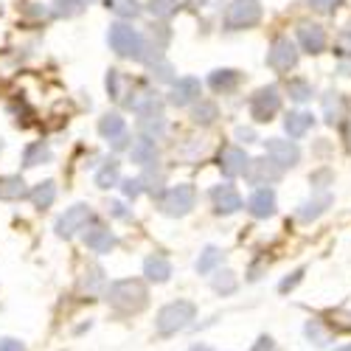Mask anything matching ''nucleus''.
Segmentation results:
<instances>
[{
  "instance_id": "21",
  "label": "nucleus",
  "mask_w": 351,
  "mask_h": 351,
  "mask_svg": "<svg viewBox=\"0 0 351 351\" xmlns=\"http://www.w3.org/2000/svg\"><path fill=\"white\" fill-rule=\"evenodd\" d=\"M242 82V73L239 71H230V68H219L208 76V84L214 87L217 93H230V90H237V84Z\"/></svg>"
},
{
  "instance_id": "38",
  "label": "nucleus",
  "mask_w": 351,
  "mask_h": 351,
  "mask_svg": "<svg viewBox=\"0 0 351 351\" xmlns=\"http://www.w3.org/2000/svg\"><path fill=\"white\" fill-rule=\"evenodd\" d=\"M178 9H180L178 0H152V3H149V12H152L155 17H163V20L171 17Z\"/></svg>"
},
{
  "instance_id": "45",
  "label": "nucleus",
  "mask_w": 351,
  "mask_h": 351,
  "mask_svg": "<svg viewBox=\"0 0 351 351\" xmlns=\"http://www.w3.org/2000/svg\"><path fill=\"white\" fill-rule=\"evenodd\" d=\"M155 73H158V79H160V82H171V84H174V79H171V65H169V62H163V60H160V62H158V68H155Z\"/></svg>"
},
{
  "instance_id": "13",
  "label": "nucleus",
  "mask_w": 351,
  "mask_h": 351,
  "mask_svg": "<svg viewBox=\"0 0 351 351\" xmlns=\"http://www.w3.org/2000/svg\"><path fill=\"white\" fill-rule=\"evenodd\" d=\"M211 202H214V211L222 214V217H230V214H237L242 208V197L239 191L233 189V186H214L211 191Z\"/></svg>"
},
{
  "instance_id": "30",
  "label": "nucleus",
  "mask_w": 351,
  "mask_h": 351,
  "mask_svg": "<svg viewBox=\"0 0 351 351\" xmlns=\"http://www.w3.org/2000/svg\"><path fill=\"white\" fill-rule=\"evenodd\" d=\"M191 119L197 124H214L219 119V110H217L214 101H197L194 110H191Z\"/></svg>"
},
{
  "instance_id": "28",
  "label": "nucleus",
  "mask_w": 351,
  "mask_h": 351,
  "mask_svg": "<svg viewBox=\"0 0 351 351\" xmlns=\"http://www.w3.org/2000/svg\"><path fill=\"white\" fill-rule=\"evenodd\" d=\"M222 261V250L219 247H214V245H208L206 250L199 253V258H197V273H211V270H217V265Z\"/></svg>"
},
{
  "instance_id": "32",
  "label": "nucleus",
  "mask_w": 351,
  "mask_h": 351,
  "mask_svg": "<svg viewBox=\"0 0 351 351\" xmlns=\"http://www.w3.org/2000/svg\"><path fill=\"white\" fill-rule=\"evenodd\" d=\"M32 199H34V206H37V208H48L51 202L56 199V183H53V180L40 183V186L32 191Z\"/></svg>"
},
{
  "instance_id": "11",
  "label": "nucleus",
  "mask_w": 351,
  "mask_h": 351,
  "mask_svg": "<svg viewBox=\"0 0 351 351\" xmlns=\"http://www.w3.org/2000/svg\"><path fill=\"white\" fill-rule=\"evenodd\" d=\"M281 174H284V169L265 155V158H258V160H250L247 180L253 186H270V183H278L281 180Z\"/></svg>"
},
{
  "instance_id": "2",
  "label": "nucleus",
  "mask_w": 351,
  "mask_h": 351,
  "mask_svg": "<svg viewBox=\"0 0 351 351\" xmlns=\"http://www.w3.org/2000/svg\"><path fill=\"white\" fill-rule=\"evenodd\" d=\"M194 315H197V306L191 301H171L158 312L155 326L160 335H178L180 329H186L191 324Z\"/></svg>"
},
{
  "instance_id": "52",
  "label": "nucleus",
  "mask_w": 351,
  "mask_h": 351,
  "mask_svg": "<svg viewBox=\"0 0 351 351\" xmlns=\"http://www.w3.org/2000/svg\"><path fill=\"white\" fill-rule=\"evenodd\" d=\"M189 351H211V348H208V346H191Z\"/></svg>"
},
{
  "instance_id": "19",
  "label": "nucleus",
  "mask_w": 351,
  "mask_h": 351,
  "mask_svg": "<svg viewBox=\"0 0 351 351\" xmlns=\"http://www.w3.org/2000/svg\"><path fill=\"white\" fill-rule=\"evenodd\" d=\"M130 158H132V163L149 166V163L158 158V146H155V138H146V135H141L138 141H132V146H130Z\"/></svg>"
},
{
  "instance_id": "43",
  "label": "nucleus",
  "mask_w": 351,
  "mask_h": 351,
  "mask_svg": "<svg viewBox=\"0 0 351 351\" xmlns=\"http://www.w3.org/2000/svg\"><path fill=\"white\" fill-rule=\"evenodd\" d=\"M340 3H343V0H309V6H312L315 12H320V14H332Z\"/></svg>"
},
{
  "instance_id": "50",
  "label": "nucleus",
  "mask_w": 351,
  "mask_h": 351,
  "mask_svg": "<svg viewBox=\"0 0 351 351\" xmlns=\"http://www.w3.org/2000/svg\"><path fill=\"white\" fill-rule=\"evenodd\" d=\"M180 6H191V9H199L202 3H206V0H178Z\"/></svg>"
},
{
  "instance_id": "31",
  "label": "nucleus",
  "mask_w": 351,
  "mask_h": 351,
  "mask_svg": "<svg viewBox=\"0 0 351 351\" xmlns=\"http://www.w3.org/2000/svg\"><path fill=\"white\" fill-rule=\"evenodd\" d=\"M214 292H219V295H230V292H237L239 281H237V273H230V270H219L211 281Z\"/></svg>"
},
{
  "instance_id": "1",
  "label": "nucleus",
  "mask_w": 351,
  "mask_h": 351,
  "mask_svg": "<svg viewBox=\"0 0 351 351\" xmlns=\"http://www.w3.org/2000/svg\"><path fill=\"white\" fill-rule=\"evenodd\" d=\"M146 287L138 278H124V281H115L107 289V304L119 312H141L146 306Z\"/></svg>"
},
{
  "instance_id": "51",
  "label": "nucleus",
  "mask_w": 351,
  "mask_h": 351,
  "mask_svg": "<svg viewBox=\"0 0 351 351\" xmlns=\"http://www.w3.org/2000/svg\"><path fill=\"white\" fill-rule=\"evenodd\" d=\"M112 214H115V217H124V208H121V202H115V206H112Z\"/></svg>"
},
{
  "instance_id": "5",
  "label": "nucleus",
  "mask_w": 351,
  "mask_h": 351,
  "mask_svg": "<svg viewBox=\"0 0 351 351\" xmlns=\"http://www.w3.org/2000/svg\"><path fill=\"white\" fill-rule=\"evenodd\" d=\"M194 202H197V191L194 186L189 183H180V186H174L166 191L163 202H160V208L166 217H186L191 208H194Z\"/></svg>"
},
{
  "instance_id": "4",
  "label": "nucleus",
  "mask_w": 351,
  "mask_h": 351,
  "mask_svg": "<svg viewBox=\"0 0 351 351\" xmlns=\"http://www.w3.org/2000/svg\"><path fill=\"white\" fill-rule=\"evenodd\" d=\"M261 20V3L258 0H233L225 12V28L228 32H242Z\"/></svg>"
},
{
  "instance_id": "27",
  "label": "nucleus",
  "mask_w": 351,
  "mask_h": 351,
  "mask_svg": "<svg viewBox=\"0 0 351 351\" xmlns=\"http://www.w3.org/2000/svg\"><path fill=\"white\" fill-rule=\"evenodd\" d=\"M99 132L104 135V138H121V132H124V119L119 112H107L104 119L99 121Z\"/></svg>"
},
{
  "instance_id": "12",
  "label": "nucleus",
  "mask_w": 351,
  "mask_h": 351,
  "mask_svg": "<svg viewBox=\"0 0 351 351\" xmlns=\"http://www.w3.org/2000/svg\"><path fill=\"white\" fill-rule=\"evenodd\" d=\"M298 43L309 56H317L326 51V32L317 23H301L298 25Z\"/></svg>"
},
{
  "instance_id": "23",
  "label": "nucleus",
  "mask_w": 351,
  "mask_h": 351,
  "mask_svg": "<svg viewBox=\"0 0 351 351\" xmlns=\"http://www.w3.org/2000/svg\"><path fill=\"white\" fill-rule=\"evenodd\" d=\"M143 276L149 278V281H155V284L169 281V276H171L169 258H163V256H149V258L143 261Z\"/></svg>"
},
{
  "instance_id": "33",
  "label": "nucleus",
  "mask_w": 351,
  "mask_h": 351,
  "mask_svg": "<svg viewBox=\"0 0 351 351\" xmlns=\"http://www.w3.org/2000/svg\"><path fill=\"white\" fill-rule=\"evenodd\" d=\"M104 287V270L99 265H90V267H84V278H82V289L87 292H101Z\"/></svg>"
},
{
  "instance_id": "47",
  "label": "nucleus",
  "mask_w": 351,
  "mask_h": 351,
  "mask_svg": "<svg viewBox=\"0 0 351 351\" xmlns=\"http://www.w3.org/2000/svg\"><path fill=\"white\" fill-rule=\"evenodd\" d=\"M253 351H276L273 337H258V340H256V346H253Z\"/></svg>"
},
{
  "instance_id": "9",
  "label": "nucleus",
  "mask_w": 351,
  "mask_h": 351,
  "mask_svg": "<svg viewBox=\"0 0 351 351\" xmlns=\"http://www.w3.org/2000/svg\"><path fill=\"white\" fill-rule=\"evenodd\" d=\"M93 217V208L87 206V202H79V206H73V208H68L60 219H56V225H53V230L60 233L62 239H71L76 230H82L84 225H87V219Z\"/></svg>"
},
{
  "instance_id": "25",
  "label": "nucleus",
  "mask_w": 351,
  "mask_h": 351,
  "mask_svg": "<svg viewBox=\"0 0 351 351\" xmlns=\"http://www.w3.org/2000/svg\"><path fill=\"white\" fill-rule=\"evenodd\" d=\"M287 96H289L292 101H298V104H306V101H312V96H315V87H312L306 79L295 76V79L287 82Z\"/></svg>"
},
{
  "instance_id": "46",
  "label": "nucleus",
  "mask_w": 351,
  "mask_h": 351,
  "mask_svg": "<svg viewBox=\"0 0 351 351\" xmlns=\"http://www.w3.org/2000/svg\"><path fill=\"white\" fill-rule=\"evenodd\" d=\"M0 351H25V346L20 340H14V337H3L0 340Z\"/></svg>"
},
{
  "instance_id": "24",
  "label": "nucleus",
  "mask_w": 351,
  "mask_h": 351,
  "mask_svg": "<svg viewBox=\"0 0 351 351\" xmlns=\"http://www.w3.org/2000/svg\"><path fill=\"white\" fill-rule=\"evenodd\" d=\"M130 107H132L135 112H141V115H158L160 107H163V101H160V96L152 93V90H141L138 96H132Z\"/></svg>"
},
{
  "instance_id": "26",
  "label": "nucleus",
  "mask_w": 351,
  "mask_h": 351,
  "mask_svg": "<svg viewBox=\"0 0 351 351\" xmlns=\"http://www.w3.org/2000/svg\"><path fill=\"white\" fill-rule=\"evenodd\" d=\"M25 197V183L17 174H9V178H0V199H20Z\"/></svg>"
},
{
  "instance_id": "40",
  "label": "nucleus",
  "mask_w": 351,
  "mask_h": 351,
  "mask_svg": "<svg viewBox=\"0 0 351 351\" xmlns=\"http://www.w3.org/2000/svg\"><path fill=\"white\" fill-rule=\"evenodd\" d=\"M301 281H304V267H301V270H295V273H289V276L278 284V292H281V295H287V292H292V289H295Z\"/></svg>"
},
{
  "instance_id": "7",
  "label": "nucleus",
  "mask_w": 351,
  "mask_h": 351,
  "mask_svg": "<svg viewBox=\"0 0 351 351\" xmlns=\"http://www.w3.org/2000/svg\"><path fill=\"white\" fill-rule=\"evenodd\" d=\"M267 65L278 73H289L292 68L298 65V48L289 37H278L273 40L270 51H267Z\"/></svg>"
},
{
  "instance_id": "48",
  "label": "nucleus",
  "mask_w": 351,
  "mask_h": 351,
  "mask_svg": "<svg viewBox=\"0 0 351 351\" xmlns=\"http://www.w3.org/2000/svg\"><path fill=\"white\" fill-rule=\"evenodd\" d=\"M237 138H239V141H245V143H256V141H258V138H256V132H253L250 127H239V130H237Z\"/></svg>"
},
{
  "instance_id": "6",
  "label": "nucleus",
  "mask_w": 351,
  "mask_h": 351,
  "mask_svg": "<svg viewBox=\"0 0 351 351\" xmlns=\"http://www.w3.org/2000/svg\"><path fill=\"white\" fill-rule=\"evenodd\" d=\"M281 110V96H278V87H261V90H256L250 96V115L265 124V121H273V115Z\"/></svg>"
},
{
  "instance_id": "16",
  "label": "nucleus",
  "mask_w": 351,
  "mask_h": 351,
  "mask_svg": "<svg viewBox=\"0 0 351 351\" xmlns=\"http://www.w3.org/2000/svg\"><path fill=\"white\" fill-rule=\"evenodd\" d=\"M304 335H306V340L315 343L317 348H326V346L335 343V329L326 324V320H320V317H309V320H306Z\"/></svg>"
},
{
  "instance_id": "29",
  "label": "nucleus",
  "mask_w": 351,
  "mask_h": 351,
  "mask_svg": "<svg viewBox=\"0 0 351 351\" xmlns=\"http://www.w3.org/2000/svg\"><path fill=\"white\" fill-rule=\"evenodd\" d=\"M45 160H51V149L45 143H32V146H25V152H23V166H40V163H45Z\"/></svg>"
},
{
  "instance_id": "42",
  "label": "nucleus",
  "mask_w": 351,
  "mask_h": 351,
  "mask_svg": "<svg viewBox=\"0 0 351 351\" xmlns=\"http://www.w3.org/2000/svg\"><path fill=\"white\" fill-rule=\"evenodd\" d=\"M332 180H335V174H332L329 169H320V171H315L312 178H309V183H312L315 189H326Z\"/></svg>"
},
{
  "instance_id": "22",
  "label": "nucleus",
  "mask_w": 351,
  "mask_h": 351,
  "mask_svg": "<svg viewBox=\"0 0 351 351\" xmlns=\"http://www.w3.org/2000/svg\"><path fill=\"white\" fill-rule=\"evenodd\" d=\"M324 115H326V124H332V127L343 121V115H346V99H343V93L326 90V96H324Z\"/></svg>"
},
{
  "instance_id": "49",
  "label": "nucleus",
  "mask_w": 351,
  "mask_h": 351,
  "mask_svg": "<svg viewBox=\"0 0 351 351\" xmlns=\"http://www.w3.org/2000/svg\"><path fill=\"white\" fill-rule=\"evenodd\" d=\"M337 73L351 79V56H340V62H337Z\"/></svg>"
},
{
  "instance_id": "34",
  "label": "nucleus",
  "mask_w": 351,
  "mask_h": 351,
  "mask_svg": "<svg viewBox=\"0 0 351 351\" xmlns=\"http://www.w3.org/2000/svg\"><path fill=\"white\" fill-rule=\"evenodd\" d=\"M115 183H119V163L110 160V163H104V166L99 169L96 186H99V189H110V186H115Z\"/></svg>"
},
{
  "instance_id": "20",
  "label": "nucleus",
  "mask_w": 351,
  "mask_h": 351,
  "mask_svg": "<svg viewBox=\"0 0 351 351\" xmlns=\"http://www.w3.org/2000/svg\"><path fill=\"white\" fill-rule=\"evenodd\" d=\"M84 245L90 247L93 253H110L115 247V237L107 228H90L84 233Z\"/></svg>"
},
{
  "instance_id": "35",
  "label": "nucleus",
  "mask_w": 351,
  "mask_h": 351,
  "mask_svg": "<svg viewBox=\"0 0 351 351\" xmlns=\"http://www.w3.org/2000/svg\"><path fill=\"white\" fill-rule=\"evenodd\" d=\"M107 6L119 14V17H138L141 14V3L138 0H107Z\"/></svg>"
},
{
  "instance_id": "18",
  "label": "nucleus",
  "mask_w": 351,
  "mask_h": 351,
  "mask_svg": "<svg viewBox=\"0 0 351 351\" xmlns=\"http://www.w3.org/2000/svg\"><path fill=\"white\" fill-rule=\"evenodd\" d=\"M312 127H315V115L312 112H304V110L287 112V119H284V130H287L289 138H304Z\"/></svg>"
},
{
  "instance_id": "36",
  "label": "nucleus",
  "mask_w": 351,
  "mask_h": 351,
  "mask_svg": "<svg viewBox=\"0 0 351 351\" xmlns=\"http://www.w3.org/2000/svg\"><path fill=\"white\" fill-rule=\"evenodd\" d=\"M141 130L146 132V138H160L163 135V130H166V121H163V112H158V115H143V121H141Z\"/></svg>"
},
{
  "instance_id": "41",
  "label": "nucleus",
  "mask_w": 351,
  "mask_h": 351,
  "mask_svg": "<svg viewBox=\"0 0 351 351\" xmlns=\"http://www.w3.org/2000/svg\"><path fill=\"white\" fill-rule=\"evenodd\" d=\"M107 90L112 99H121V73L119 71H110L107 73Z\"/></svg>"
},
{
  "instance_id": "17",
  "label": "nucleus",
  "mask_w": 351,
  "mask_h": 351,
  "mask_svg": "<svg viewBox=\"0 0 351 351\" xmlns=\"http://www.w3.org/2000/svg\"><path fill=\"white\" fill-rule=\"evenodd\" d=\"M332 202H335L332 194H315L312 199H306V202H301V206H298V219L301 222H312L317 217H324L332 208Z\"/></svg>"
},
{
  "instance_id": "14",
  "label": "nucleus",
  "mask_w": 351,
  "mask_h": 351,
  "mask_svg": "<svg viewBox=\"0 0 351 351\" xmlns=\"http://www.w3.org/2000/svg\"><path fill=\"white\" fill-rule=\"evenodd\" d=\"M199 99V79L194 76H183L171 84V93H169V101L174 107H189Z\"/></svg>"
},
{
  "instance_id": "53",
  "label": "nucleus",
  "mask_w": 351,
  "mask_h": 351,
  "mask_svg": "<svg viewBox=\"0 0 351 351\" xmlns=\"http://www.w3.org/2000/svg\"><path fill=\"white\" fill-rule=\"evenodd\" d=\"M335 351H351V343H348V346H340V348H335Z\"/></svg>"
},
{
  "instance_id": "37",
  "label": "nucleus",
  "mask_w": 351,
  "mask_h": 351,
  "mask_svg": "<svg viewBox=\"0 0 351 351\" xmlns=\"http://www.w3.org/2000/svg\"><path fill=\"white\" fill-rule=\"evenodd\" d=\"M87 3H93V0H56V14H60V17H73Z\"/></svg>"
},
{
  "instance_id": "15",
  "label": "nucleus",
  "mask_w": 351,
  "mask_h": 351,
  "mask_svg": "<svg viewBox=\"0 0 351 351\" xmlns=\"http://www.w3.org/2000/svg\"><path fill=\"white\" fill-rule=\"evenodd\" d=\"M276 191L273 189H256L247 199V211L256 217V219H267L276 214Z\"/></svg>"
},
{
  "instance_id": "44",
  "label": "nucleus",
  "mask_w": 351,
  "mask_h": 351,
  "mask_svg": "<svg viewBox=\"0 0 351 351\" xmlns=\"http://www.w3.org/2000/svg\"><path fill=\"white\" fill-rule=\"evenodd\" d=\"M141 186H143V183H141V180H132V178L121 183V189H124V194H127L130 199H135V197L141 194Z\"/></svg>"
},
{
  "instance_id": "8",
  "label": "nucleus",
  "mask_w": 351,
  "mask_h": 351,
  "mask_svg": "<svg viewBox=\"0 0 351 351\" xmlns=\"http://www.w3.org/2000/svg\"><path fill=\"white\" fill-rule=\"evenodd\" d=\"M265 152L281 169H292V166H298V160H301L298 143L295 141H284V138H267L265 141Z\"/></svg>"
},
{
  "instance_id": "3",
  "label": "nucleus",
  "mask_w": 351,
  "mask_h": 351,
  "mask_svg": "<svg viewBox=\"0 0 351 351\" xmlns=\"http://www.w3.org/2000/svg\"><path fill=\"white\" fill-rule=\"evenodd\" d=\"M110 48L119 56H135V60H141V56H143V40H141V34L135 32V28L127 25V23L110 25Z\"/></svg>"
},
{
  "instance_id": "10",
  "label": "nucleus",
  "mask_w": 351,
  "mask_h": 351,
  "mask_svg": "<svg viewBox=\"0 0 351 351\" xmlns=\"http://www.w3.org/2000/svg\"><path fill=\"white\" fill-rule=\"evenodd\" d=\"M219 169L225 178H239V174H247L250 169V158L245 149H239V146H222L219 152Z\"/></svg>"
},
{
  "instance_id": "39",
  "label": "nucleus",
  "mask_w": 351,
  "mask_h": 351,
  "mask_svg": "<svg viewBox=\"0 0 351 351\" xmlns=\"http://www.w3.org/2000/svg\"><path fill=\"white\" fill-rule=\"evenodd\" d=\"M329 326H332L335 332H351V312H348V309H335Z\"/></svg>"
}]
</instances>
